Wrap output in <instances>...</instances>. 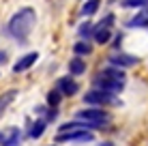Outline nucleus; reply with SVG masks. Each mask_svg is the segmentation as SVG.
<instances>
[{
	"label": "nucleus",
	"mask_w": 148,
	"mask_h": 146,
	"mask_svg": "<svg viewBox=\"0 0 148 146\" xmlns=\"http://www.w3.org/2000/svg\"><path fill=\"white\" fill-rule=\"evenodd\" d=\"M7 62V52H0V64Z\"/></svg>",
	"instance_id": "21"
},
{
	"label": "nucleus",
	"mask_w": 148,
	"mask_h": 146,
	"mask_svg": "<svg viewBox=\"0 0 148 146\" xmlns=\"http://www.w3.org/2000/svg\"><path fill=\"white\" fill-rule=\"evenodd\" d=\"M79 37H82V39H86V37H92V26H90V22L82 24V28H79Z\"/></svg>",
	"instance_id": "19"
},
{
	"label": "nucleus",
	"mask_w": 148,
	"mask_h": 146,
	"mask_svg": "<svg viewBox=\"0 0 148 146\" xmlns=\"http://www.w3.org/2000/svg\"><path fill=\"white\" fill-rule=\"evenodd\" d=\"M110 62L114 64V67L118 69H125V67H133V64H137V58L131 56V54H125V52H116L110 56Z\"/></svg>",
	"instance_id": "6"
},
{
	"label": "nucleus",
	"mask_w": 148,
	"mask_h": 146,
	"mask_svg": "<svg viewBox=\"0 0 148 146\" xmlns=\"http://www.w3.org/2000/svg\"><path fill=\"white\" fill-rule=\"evenodd\" d=\"M45 125H47V123H45V120H34V123H32V127H30V138H32V140H37V138H41V135H43V131H45Z\"/></svg>",
	"instance_id": "14"
},
{
	"label": "nucleus",
	"mask_w": 148,
	"mask_h": 146,
	"mask_svg": "<svg viewBox=\"0 0 148 146\" xmlns=\"http://www.w3.org/2000/svg\"><path fill=\"white\" fill-rule=\"evenodd\" d=\"M73 52H75V56H79V58L82 56H88V54L92 52V45L86 43V41H77L73 45Z\"/></svg>",
	"instance_id": "13"
},
{
	"label": "nucleus",
	"mask_w": 148,
	"mask_h": 146,
	"mask_svg": "<svg viewBox=\"0 0 148 146\" xmlns=\"http://www.w3.org/2000/svg\"><path fill=\"white\" fill-rule=\"evenodd\" d=\"M17 97V90H9V93H4V95H0V112H2L4 108H7L9 103L13 101V99Z\"/></svg>",
	"instance_id": "16"
},
{
	"label": "nucleus",
	"mask_w": 148,
	"mask_h": 146,
	"mask_svg": "<svg viewBox=\"0 0 148 146\" xmlns=\"http://www.w3.org/2000/svg\"><path fill=\"white\" fill-rule=\"evenodd\" d=\"M56 90H58L60 95L71 97V95L77 93V82H75L73 77H69V75H64V77H60L58 82H56Z\"/></svg>",
	"instance_id": "7"
},
{
	"label": "nucleus",
	"mask_w": 148,
	"mask_h": 146,
	"mask_svg": "<svg viewBox=\"0 0 148 146\" xmlns=\"http://www.w3.org/2000/svg\"><path fill=\"white\" fill-rule=\"evenodd\" d=\"M69 71L73 73V75H82V73L86 71V62H84L79 56L71 58V60H69Z\"/></svg>",
	"instance_id": "12"
},
{
	"label": "nucleus",
	"mask_w": 148,
	"mask_h": 146,
	"mask_svg": "<svg viewBox=\"0 0 148 146\" xmlns=\"http://www.w3.org/2000/svg\"><path fill=\"white\" fill-rule=\"evenodd\" d=\"M34 22H37V13H34L32 7H24L19 9L17 13H13V17L9 19V34L17 41H26L30 30L34 28Z\"/></svg>",
	"instance_id": "1"
},
{
	"label": "nucleus",
	"mask_w": 148,
	"mask_h": 146,
	"mask_svg": "<svg viewBox=\"0 0 148 146\" xmlns=\"http://www.w3.org/2000/svg\"><path fill=\"white\" fill-rule=\"evenodd\" d=\"M75 116L79 120H86V123H92L97 127H101V125L108 120V112H103V110H99V108H88V110H79Z\"/></svg>",
	"instance_id": "2"
},
{
	"label": "nucleus",
	"mask_w": 148,
	"mask_h": 146,
	"mask_svg": "<svg viewBox=\"0 0 148 146\" xmlns=\"http://www.w3.org/2000/svg\"><path fill=\"white\" fill-rule=\"evenodd\" d=\"M60 97H62V95H60L58 93V90H49V93H47V105H52V108H56V105H58L60 103Z\"/></svg>",
	"instance_id": "18"
},
{
	"label": "nucleus",
	"mask_w": 148,
	"mask_h": 146,
	"mask_svg": "<svg viewBox=\"0 0 148 146\" xmlns=\"http://www.w3.org/2000/svg\"><path fill=\"white\" fill-rule=\"evenodd\" d=\"M101 73H103L105 77H110V80H114V82H118V84H125V80H127L125 71H122V69H118V67H108V69H103Z\"/></svg>",
	"instance_id": "9"
},
{
	"label": "nucleus",
	"mask_w": 148,
	"mask_h": 146,
	"mask_svg": "<svg viewBox=\"0 0 148 146\" xmlns=\"http://www.w3.org/2000/svg\"><path fill=\"white\" fill-rule=\"evenodd\" d=\"M97 11H99V0H86L84 7H82V13L88 17V15H95Z\"/></svg>",
	"instance_id": "15"
},
{
	"label": "nucleus",
	"mask_w": 148,
	"mask_h": 146,
	"mask_svg": "<svg viewBox=\"0 0 148 146\" xmlns=\"http://www.w3.org/2000/svg\"><path fill=\"white\" fill-rule=\"evenodd\" d=\"M129 26L131 28H148V15H137V17H133V19H131V22H129Z\"/></svg>",
	"instance_id": "17"
},
{
	"label": "nucleus",
	"mask_w": 148,
	"mask_h": 146,
	"mask_svg": "<svg viewBox=\"0 0 148 146\" xmlns=\"http://www.w3.org/2000/svg\"><path fill=\"white\" fill-rule=\"evenodd\" d=\"M17 144H19V129L17 127H11L7 133H4L2 146H17Z\"/></svg>",
	"instance_id": "10"
},
{
	"label": "nucleus",
	"mask_w": 148,
	"mask_h": 146,
	"mask_svg": "<svg viewBox=\"0 0 148 146\" xmlns=\"http://www.w3.org/2000/svg\"><path fill=\"white\" fill-rule=\"evenodd\" d=\"M58 142H90L92 133L88 129H71V131H62L56 135Z\"/></svg>",
	"instance_id": "4"
},
{
	"label": "nucleus",
	"mask_w": 148,
	"mask_h": 146,
	"mask_svg": "<svg viewBox=\"0 0 148 146\" xmlns=\"http://www.w3.org/2000/svg\"><path fill=\"white\" fill-rule=\"evenodd\" d=\"M2 140H4V133H2V131H0V144H2Z\"/></svg>",
	"instance_id": "22"
},
{
	"label": "nucleus",
	"mask_w": 148,
	"mask_h": 146,
	"mask_svg": "<svg viewBox=\"0 0 148 146\" xmlns=\"http://www.w3.org/2000/svg\"><path fill=\"white\" fill-rule=\"evenodd\" d=\"M122 86L125 84H118V82H114V80H110V77H105L103 73H99L95 77V88H99V90H105V93H120Z\"/></svg>",
	"instance_id": "5"
},
{
	"label": "nucleus",
	"mask_w": 148,
	"mask_h": 146,
	"mask_svg": "<svg viewBox=\"0 0 148 146\" xmlns=\"http://www.w3.org/2000/svg\"><path fill=\"white\" fill-rule=\"evenodd\" d=\"M92 37H95V41L97 43H110V37H112V32H110V28H103V26H97L92 30Z\"/></svg>",
	"instance_id": "11"
},
{
	"label": "nucleus",
	"mask_w": 148,
	"mask_h": 146,
	"mask_svg": "<svg viewBox=\"0 0 148 146\" xmlns=\"http://www.w3.org/2000/svg\"><path fill=\"white\" fill-rule=\"evenodd\" d=\"M37 60H39V54L37 52H28V54H24V56L13 64V71L15 73H22V71H26V69H30Z\"/></svg>",
	"instance_id": "8"
},
{
	"label": "nucleus",
	"mask_w": 148,
	"mask_h": 146,
	"mask_svg": "<svg viewBox=\"0 0 148 146\" xmlns=\"http://www.w3.org/2000/svg\"><path fill=\"white\" fill-rule=\"evenodd\" d=\"M84 101L90 103V105H110V103H116V97L112 93H105V90H90V93L84 95Z\"/></svg>",
	"instance_id": "3"
},
{
	"label": "nucleus",
	"mask_w": 148,
	"mask_h": 146,
	"mask_svg": "<svg viewBox=\"0 0 148 146\" xmlns=\"http://www.w3.org/2000/svg\"><path fill=\"white\" fill-rule=\"evenodd\" d=\"M148 2V0H125V7H144V4Z\"/></svg>",
	"instance_id": "20"
}]
</instances>
